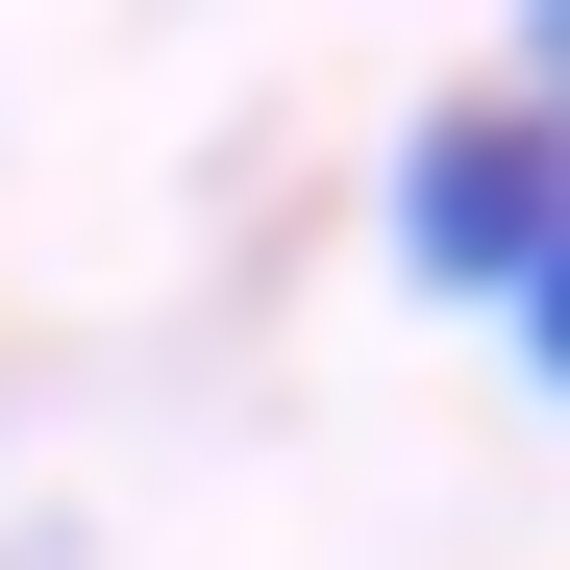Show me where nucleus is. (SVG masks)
Listing matches in <instances>:
<instances>
[{
	"instance_id": "nucleus-1",
	"label": "nucleus",
	"mask_w": 570,
	"mask_h": 570,
	"mask_svg": "<svg viewBox=\"0 0 570 570\" xmlns=\"http://www.w3.org/2000/svg\"><path fill=\"white\" fill-rule=\"evenodd\" d=\"M546 248H570V125H546V100H422V125H397V273L497 323Z\"/></svg>"
},
{
	"instance_id": "nucleus-2",
	"label": "nucleus",
	"mask_w": 570,
	"mask_h": 570,
	"mask_svg": "<svg viewBox=\"0 0 570 570\" xmlns=\"http://www.w3.org/2000/svg\"><path fill=\"white\" fill-rule=\"evenodd\" d=\"M497 347H521V372H546V397H570V248L521 273V298H497Z\"/></svg>"
},
{
	"instance_id": "nucleus-3",
	"label": "nucleus",
	"mask_w": 570,
	"mask_h": 570,
	"mask_svg": "<svg viewBox=\"0 0 570 570\" xmlns=\"http://www.w3.org/2000/svg\"><path fill=\"white\" fill-rule=\"evenodd\" d=\"M497 100H546V125H570V0H521V75H497Z\"/></svg>"
},
{
	"instance_id": "nucleus-4",
	"label": "nucleus",
	"mask_w": 570,
	"mask_h": 570,
	"mask_svg": "<svg viewBox=\"0 0 570 570\" xmlns=\"http://www.w3.org/2000/svg\"><path fill=\"white\" fill-rule=\"evenodd\" d=\"M0 570H75V546H0Z\"/></svg>"
}]
</instances>
